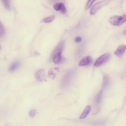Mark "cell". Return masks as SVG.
<instances>
[{
    "mask_svg": "<svg viewBox=\"0 0 126 126\" xmlns=\"http://www.w3.org/2000/svg\"><path fill=\"white\" fill-rule=\"evenodd\" d=\"M109 21L113 25L119 26L126 21V15L121 16H112L110 18Z\"/></svg>",
    "mask_w": 126,
    "mask_h": 126,
    "instance_id": "6da1fadb",
    "label": "cell"
},
{
    "mask_svg": "<svg viewBox=\"0 0 126 126\" xmlns=\"http://www.w3.org/2000/svg\"><path fill=\"white\" fill-rule=\"evenodd\" d=\"M110 56V54L109 53H106L101 56L95 62L94 66L97 67L102 65L108 60Z\"/></svg>",
    "mask_w": 126,
    "mask_h": 126,
    "instance_id": "7a4b0ae2",
    "label": "cell"
},
{
    "mask_svg": "<svg viewBox=\"0 0 126 126\" xmlns=\"http://www.w3.org/2000/svg\"><path fill=\"white\" fill-rule=\"evenodd\" d=\"M106 0H103L95 4L91 9L90 11V14L91 15L95 14L98 10L108 2Z\"/></svg>",
    "mask_w": 126,
    "mask_h": 126,
    "instance_id": "3957f363",
    "label": "cell"
},
{
    "mask_svg": "<svg viewBox=\"0 0 126 126\" xmlns=\"http://www.w3.org/2000/svg\"><path fill=\"white\" fill-rule=\"evenodd\" d=\"M45 73V70L43 69H40L37 71L35 74L36 79L40 82L45 81L46 79Z\"/></svg>",
    "mask_w": 126,
    "mask_h": 126,
    "instance_id": "277c9868",
    "label": "cell"
},
{
    "mask_svg": "<svg viewBox=\"0 0 126 126\" xmlns=\"http://www.w3.org/2000/svg\"><path fill=\"white\" fill-rule=\"evenodd\" d=\"M62 53L61 52L52 55V60L55 63L60 64L65 60L64 58L62 56Z\"/></svg>",
    "mask_w": 126,
    "mask_h": 126,
    "instance_id": "5b68a950",
    "label": "cell"
},
{
    "mask_svg": "<svg viewBox=\"0 0 126 126\" xmlns=\"http://www.w3.org/2000/svg\"><path fill=\"white\" fill-rule=\"evenodd\" d=\"M54 8L57 11H60L63 14H65L66 12V9L64 4L62 3H59L55 4L53 6Z\"/></svg>",
    "mask_w": 126,
    "mask_h": 126,
    "instance_id": "8992f818",
    "label": "cell"
},
{
    "mask_svg": "<svg viewBox=\"0 0 126 126\" xmlns=\"http://www.w3.org/2000/svg\"><path fill=\"white\" fill-rule=\"evenodd\" d=\"M92 62V59L89 56L84 57L79 62L78 65L80 66L88 65L90 64Z\"/></svg>",
    "mask_w": 126,
    "mask_h": 126,
    "instance_id": "52a82bcc",
    "label": "cell"
},
{
    "mask_svg": "<svg viewBox=\"0 0 126 126\" xmlns=\"http://www.w3.org/2000/svg\"><path fill=\"white\" fill-rule=\"evenodd\" d=\"M126 49V46L124 45H119L114 52V54L117 56L122 55L125 52Z\"/></svg>",
    "mask_w": 126,
    "mask_h": 126,
    "instance_id": "ba28073f",
    "label": "cell"
},
{
    "mask_svg": "<svg viewBox=\"0 0 126 126\" xmlns=\"http://www.w3.org/2000/svg\"><path fill=\"white\" fill-rule=\"evenodd\" d=\"M64 42L63 41L60 42L56 47L52 53V55L57 53L62 52L64 45Z\"/></svg>",
    "mask_w": 126,
    "mask_h": 126,
    "instance_id": "9c48e42d",
    "label": "cell"
},
{
    "mask_svg": "<svg viewBox=\"0 0 126 126\" xmlns=\"http://www.w3.org/2000/svg\"><path fill=\"white\" fill-rule=\"evenodd\" d=\"M20 63L18 61L13 62L10 65L9 68V71L13 72L15 71L19 67Z\"/></svg>",
    "mask_w": 126,
    "mask_h": 126,
    "instance_id": "30bf717a",
    "label": "cell"
},
{
    "mask_svg": "<svg viewBox=\"0 0 126 126\" xmlns=\"http://www.w3.org/2000/svg\"><path fill=\"white\" fill-rule=\"evenodd\" d=\"M91 110V107L89 105L87 106L84 110L83 112L80 116L79 119H82L85 118L88 115Z\"/></svg>",
    "mask_w": 126,
    "mask_h": 126,
    "instance_id": "8fae6325",
    "label": "cell"
},
{
    "mask_svg": "<svg viewBox=\"0 0 126 126\" xmlns=\"http://www.w3.org/2000/svg\"><path fill=\"white\" fill-rule=\"evenodd\" d=\"M1 1L6 8L10 10L11 9L10 0H1Z\"/></svg>",
    "mask_w": 126,
    "mask_h": 126,
    "instance_id": "7c38bea8",
    "label": "cell"
},
{
    "mask_svg": "<svg viewBox=\"0 0 126 126\" xmlns=\"http://www.w3.org/2000/svg\"><path fill=\"white\" fill-rule=\"evenodd\" d=\"M55 18V17L54 16H51L43 19V21L45 23H48L51 22Z\"/></svg>",
    "mask_w": 126,
    "mask_h": 126,
    "instance_id": "4fadbf2b",
    "label": "cell"
},
{
    "mask_svg": "<svg viewBox=\"0 0 126 126\" xmlns=\"http://www.w3.org/2000/svg\"><path fill=\"white\" fill-rule=\"evenodd\" d=\"M109 82V78L106 76H104L103 78V83L102 88L103 89L108 85Z\"/></svg>",
    "mask_w": 126,
    "mask_h": 126,
    "instance_id": "5bb4252c",
    "label": "cell"
},
{
    "mask_svg": "<svg viewBox=\"0 0 126 126\" xmlns=\"http://www.w3.org/2000/svg\"><path fill=\"white\" fill-rule=\"evenodd\" d=\"M102 90H101L98 93L96 97V103L97 104H98L100 101L102 94Z\"/></svg>",
    "mask_w": 126,
    "mask_h": 126,
    "instance_id": "9a60e30c",
    "label": "cell"
},
{
    "mask_svg": "<svg viewBox=\"0 0 126 126\" xmlns=\"http://www.w3.org/2000/svg\"><path fill=\"white\" fill-rule=\"evenodd\" d=\"M5 32V29L3 25L0 22V36H3Z\"/></svg>",
    "mask_w": 126,
    "mask_h": 126,
    "instance_id": "2e32d148",
    "label": "cell"
},
{
    "mask_svg": "<svg viewBox=\"0 0 126 126\" xmlns=\"http://www.w3.org/2000/svg\"><path fill=\"white\" fill-rule=\"evenodd\" d=\"M96 0H88L85 7V10H87L90 8L93 3Z\"/></svg>",
    "mask_w": 126,
    "mask_h": 126,
    "instance_id": "e0dca14e",
    "label": "cell"
},
{
    "mask_svg": "<svg viewBox=\"0 0 126 126\" xmlns=\"http://www.w3.org/2000/svg\"><path fill=\"white\" fill-rule=\"evenodd\" d=\"M48 77L52 79H54L55 76V74L53 72V69H51L48 72Z\"/></svg>",
    "mask_w": 126,
    "mask_h": 126,
    "instance_id": "ac0fdd59",
    "label": "cell"
},
{
    "mask_svg": "<svg viewBox=\"0 0 126 126\" xmlns=\"http://www.w3.org/2000/svg\"><path fill=\"white\" fill-rule=\"evenodd\" d=\"M36 113V110L35 109H32L30 111L29 115L32 118L34 117Z\"/></svg>",
    "mask_w": 126,
    "mask_h": 126,
    "instance_id": "d6986e66",
    "label": "cell"
},
{
    "mask_svg": "<svg viewBox=\"0 0 126 126\" xmlns=\"http://www.w3.org/2000/svg\"><path fill=\"white\" fill-rule=\"evenodd\" d=\"M81 38L78 36L76 37L75 39V42L76 43H79L81 41Z\"/></svg>",
    "mask_w": 126,
    "mask_h": 126,
    "instance_id": "ffe728a7",
    "label": "cell"
},
{
    "mask_svg": "<svg viewBox=\"0 0 126 126\" xmlns=\"http://www.w3.org/2000/svg\"><path fill=\"white\" fill-rule=\"evenodd\" d=\"M34 54L37 56H38L40 55V53L37 51H36L34 52Z\"/></svg>",
    "mask_w": 126,
    "mask_h": 126,
    "instance_id": "44dd1931",
    "label": "cell"
},
{
    "mask_svg": "<svg viewBox=\"0 0 126 126\" xmlns=\"http://www.w3.org/2000/svg\"><path fill=\"white\" fill-rule=\"evenodd\" d=\"M123 33L124 34L126 35V30L124 31Z\"/></svg>",
    "mask_w": 126,
    "mask_h": 126,
    "instance_id": "7402d4cb",
    "label": "cell"
}]
</instances>
